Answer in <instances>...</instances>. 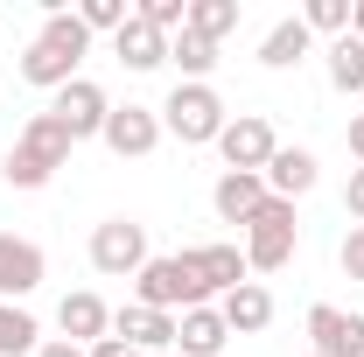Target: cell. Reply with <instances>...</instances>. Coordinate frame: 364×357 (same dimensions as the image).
<instances>
[{
  "label": "cell",
  "instance_id": "d4e9b609",
  "mask_svg": "<svg viewBox=\"0 0 364 357\" xmlns=\"http://www.w3.org/2000/svg\"><path fill=\"white\" fill-rule=\"evenodd\" d=\"M77 21H85L91 36H119V28L134 21V7H127V0H85V7H77Z\"/></svg>",
  "mask_w": 364,
  "mask_h": 357
},
{
  "label": "cell",
  "instance_id": "44dd1931",
  "mask_svg": "<svg viewBox=\"0 0 364 357\" xmlns=\"http://www.w3.org/2000/svg\"><path fill=\"white\" fill-rule=\"evenodd\" d=\"M168 63H182V85H210V70H218V43H203V36H168Z\"/></svg>",
  "mask_w": 364,
  "mask_h": 357
},
{
  "label": "cell",
  "instance_id": "ba28073f",
  "mask_svg": "<svg viewBox=\"0 0 364 357\" xmlns=\"http://www.w3.org/2000/svg\"><path fill=\"white\" fill-rule=\"evenodd\" d=\"M98 140H105L119 161H140V154L161 147V112H154V105H112V119H105Z\"/></svg>",
  "mask_w": 364,
  "mask_h": 357
},
{
  "label": "cell",
  "instance_id": "f1b7e54d",
  "mask_svg": "<svg viewBox=\"0 0 364 357\" xmlns=\"http://www.w3.org/2000/svg\"><path fill=\"white\" fill-rule=\"evenodd\" d=\"M350 154H358V169H364V112H350Z\"/></svg>",
  "mask_w": 364,
  "mask_h": 357
},
{
  "label": "cell",
  "instance_id": "30bf717a",
  "mask_svg": "<svg viewBox=\"0 0 364 357\" xmlns=\"http://www.w3.org/2000/svg\"><path fill=\"white\" fill-rule=\"evenodd\" d=\"M56 329H63V343L91 351V343H105V336H112V309H105L91 287H77V294H63V309H56Z\"/></svg>",
  "mask_w": 364,
  "mask_h": 357
},
{
  "label": "cell",
  "instance_id": "7a4b0ae2",
  "mask_svg": "<svg viewBox=\"0 0 364 357\" xmlns=\"http://www.w3.org/2000/svg\"><path fill=\"white\" fill-rule=\"evenodd\" d=\"M134 302L140 309H161V315H189V309H210V287H203V273L189 252H154L147 267L134 273Z\"/></svg>",
  "mask_w": 364,
  "mask_h": 357
},
{
  "label": "cell",
  "instance_id": "83f0119b",
  "mask_svg": "<svg viewBox=\"0 0 364 357\" xmlns=\"http://www.w3.org/2000/svg\"><path fill=\"white\" fill-rule=\"evenodd\" d=\"M85 357H140V351H134V343H119V336H105V343H91Z\"/></svg>",
  "mask_w": 364,
  "mask_h": 357
},
{
  "label": "cell",
  "instance_id": "9c48e42d",
  "mask_svg": "<svg viewBox=\"0 0 364 357\" xmlns=\"http://www.w3.org/2000/svg\"><path fill=\"white\" fill-rule=\"evenodd\" d=\"M36 287H43V245L0 231V302H21V294H36Z\"/></svg>",
  "mask_w": 364,
  "mask_h": 357
},
{
  "label": "cell",
  "instance_id": "ffe728a7",
  "mask_svg": "<svg viewBox=\"0 0 364 357\" xmlns=\"http://www.w3.org/2000/svg\"><path fill=\"white\" fill-rule=\"evenodd\" d=\"M43 351V329L21 302H0V357H36Z\"/></svg>",
  "mask_w": 364,
  "mask_h": 357
},
{
  "label": "cell",
  "instance_id": "4dcf8cb0",
  "mask_svg": "<svg viewBox=\"0 0 364 357\" xmlns=\"http://www.w3.org/2000/svg\"><path fill=\"white\" fill-rule=\"evenodd\" d=\"M350 36H358V43H364V0H358V7H350Z\"/></svg>",
  "mask_w": 364,
  "mask_h": 357
},
{
  "label": "cell",
  "instance_id": "d6986e66",
  "mask_svg": "<svg viewBox=\"0 0 364 357\" xmlns=\"http://www.w3.org/2000/svg\"><path fill=\"white\" fill-rule=\"evenodd\" d=\"M309 43H316V36H309L301 14H294V21H273L267 43H259V63H267V70H294V63L309 56Z\"/></svg>",
  "mask_w": 364,
  "mask_h": 357
},
{
  "label": "cell",
  "instance_id": "4fadbf2b",
  "mask_svg": "<svg viewBox=\"0 0 364 357\" xmlns=\"http://www.w3.org/2000/svg\"><path fill=\"white\" fill-rule=\"evenodd\" d=\"M210 203H218V218H225V224H252V218H259V203H267V176H238V169H225L218 189H210Z\"/></svg>",
  "mask_w": 364,
  "mask_h": 357
},
{
  "label": "cell",
  "instance_id": "e0dca14e",
  "mask_svg": "<svg viewBox=\"0 0 364 357\" xmlns=\"http://www.w3.org/2000/svg\"><path fill=\"white\" fill-rule=\"evenodd\" d=\"M176 343H182V357H218L231 343V329L218 309H189V315H176Z\"/></svg>",
  "mask_w": 364,
  "mask_h": 357
},
{
  "label": "cell",
  "instance_id": "f546056e",
  "mask_svg": "<svg viewBox=\"0 0 364 357\" xmlns=\"http://www.w3.org/2000/svg\"><path fill=\"white\" fill-rule=\"evenodd\" d=\"M36 357H85V351H77V343H63V336H56V343H43V351H36Z\"/></svg>",
  "mask_w": 364,
  "mask_h": 357
},
{
  "label": "cell",
  "instance_id": "8992f818",
  "mask_svg": "<svg viewBox=\"0 0 364 357\" xmlns=\"http://www.w3.org/2000/svg\"><path fill=\"white\" fill-rule=\"evenodd\" d=\"M218 154H225V169H238V176H267L280 140H273V127L259 112H238V119H225V134H218Z\"/></svg>",
  "mask_w": 364,
  "mask_h": 357
},
{
  "label": "cell",
  "instance_id": "2e32d148",
  "mask_svg": "<svg viewBox=\"0 0 364 357\" xmlns=\"http://www.w3.org/2000/svg\"><path fill=\"white\" fill-rule=\"evenodd\" d=\"M189 260H196V273H203V287H210L218 302H225L231 287H245V273H252L238 245H189Z\"/></svg>",
  "mask_w": 364,
  "mask_h": 357
},
{
  "label": "cell",
  "instance_id": "5bb4252c",
  "mask_svg": "<svg viewBox=\"0 0 364 357\" xmlns=\"http://www.w3.org/2000/svg\"><path fill=\"white\" fill-rule=\"evenodd\" d=\"M218 315H225L231 336H259V329L273 322V294L259 287V280H245V287H231L225 302H218Z\"/></svg>",
  "mask_w": 364,
  "mask_h": 357
},
{
  "label": "cell",
  "instance_id": "7c38bea8",
  "mask_svg": "<svg viewBox=\"0 0 364 357\" xmlns=\"http://www.w3.org/2000/svg\"><path fill=\"white\" fill-rule=\"evenodd\" d=\"M112 336H119V343H134L140 357H147V351H168V343H176V315L127 302V309H112Z\"/></svg>",
  "mask_w": 364,
  "mask_h": 357
},
{
  "label": "cell",
  "instance_id": "7402d4cb",
  "mask_svg": "<svg viewBox=\"0 0 364 357\" xmlns=\"http://www.w3.org/2000/svg\"><path fill=\"white\" fill-rule=\"evenodd\" d=\"M238 21H245L238 0H189V36H203V43H225Z\"/></svg>",
  "mask_w": 364,
  "mask_h": 357
},
{
  "label": "cell",
  "instance_id": "277c9868",
  "mask_svg": "<svg viewBox=\"0 0 364 357\" xmlns=\"http://www.w3.org/2000/svg\"><path fill=\"white\" fill-rule=\"evenodd\" d=\"M225 98L210 85H176L168 91V105H161V134H176L182 147H210V140L225 134Z\"/></svg>",
  "mask_w": 364,
  "mask_h": 357
},
{
  "label": "cell",
  "instance_id": "603a6c76",
  "mask_svg": "<svg viewBox=\"0 0 364 357\" xmlns=\"http://www.w3.org/2000/svg\"><path fill=\"white\" fill-rule=\"evenodd\" d=\"M329 85L350 91V98L364 91V43L358 36H336V43H329Z\"/></svg>",
  "mask_w": 364,
  "mask_h": 357
},
{
  "label": "cell",
  "instance_id": "3957f363",
  "mask_svg": "<svg viewBox=\"0 0 364 357\" xmlns=\"http://www.w3.org/2000/svg\"><path fill=\"white\" fill-rule=\"evenodd\" d=\"M294 252H301V218H294V203L267 196L259 218L245 224V267H252V273H280Z\"/></svg>",
  "mask_w": 364,
  "mask_h": 357
},
{
  "label": "cell",
  "instance_id": "4316f807",
  "mask_svg": "<svg viewBox=\"0 0 364 357\" xmlns=\"http://www.w3.org/2000/svg\"><path fill=\"white\" fill-rule=\"evenodd\" d=\"M343 211L364 224V169H350V182H343Z\"/></svg>",
  "mask_w": 364,
  "mask_h": 357
},
{
  "label": "cell",
  "instance_id": "5b68a950",
  "mask_svg": "<svg viewBox=\"0 0 364 357\" xmlns=\"http://www.w3.org/2000/svg\"><path fill=\"white\" fill-rule=\"evenodd\" d=\"M147 260H154V252H147V224H134V218H105L98 231H91V267L105 273V280H134Z\"/></svg>",
  "mask_w": 364,
  "mask_h": 357
},
{
  "label": "cell",
  "instance_id": "8fae6325",
  "mask_svg": "<svg viewBox=\"0 0 364 357\" xmlns=\"http://www.w3.org/2000/svg\"><path fill=\"white\" fill-rule=\"evenodd\" d=\"M309 336H316V357H364V315H343L316 302L309 309Z\"/></svg>",
  "mask_w": 364,
  "mask_h": 357
},
{
  "label": "cell",
  "instance_id": "cb8c5ba5",
  "mask_svg": "<svg viewBox=\"0 0 364 357\" xmlns=\"http://www.w3.org/2000/svg\"><path fill=\"white\" fill-rule=\"evenodd\" d=\"M350 7L358 0H309L301 21H309V36H350Z\"/></svg>",
  "mask_w": 364,
  "mask_h": 357
},
{
  "label": "cell",
  "instance_id": "52a82bcc",
  "mask_svg": "<svg viewBox=\"0 0 364 357\" xmlns=\"http://www.w3.org/2000/svg\"><path fill=\"white\" fill-rule=\"evenodd\" d=\"M49 112H56V127L70 140H91V134H105V119H112V98L91 85V78H77V85H63L56 98H49Z\"/></svg>",
  "mask_w": 364,
  "mask_h": 357
},
{
  "label": "cell",
  "instance_id": "9a60e30c",
  "mask_svg": "<svg viewBox=\"0 0 364 357\" xmlns=\"http://www.w3.org/2000/svg\"><path fill=\"white\" fill-rule=\"evenodd\" d=\"M309 189H316V154H309V147H280L267 161V196L294 203V196H309Z\"/></svg>",
  "mask_w": 364,
  "mask_h": 357
},
{
  "label": "cell",
  "instance_id": "ac0fdd59",
  "mask_svg": "<svg viewBox=\"0 0 364 357\" xmlns=\"http://www.w3.org/2000/svg\"><path fill=\"white\" fill-rule=\"evenodd\" d=\"M112 56H119L127 70H154V63H168V36H161V28H147V21L134 14V21L112 36Z\"/></svg>",
  "mask_w": 364,
  "mask_h": 357
},
{
  "label": "cell",
  "instance_id": "1f68e13d",
  "mask_svg": "<svg viewBox=\"0 0 364 357\" xmlns=\"http://www.w3.org/2000/svg\"><path fill=\"white\" fill-rule=\"evenodd\" d=\"M309 357H316V351H309Z\"/></svg>",
  "mask_w": 364,
  "mask_h": 357
},
{
  "label": "cell",
  "instance_id": "6da1fadb",
  "mask_svg": "<svg viewBox=\"0 0 364 357\" xmlns=\"http://www.w3.org/2000/svg\"><path fill=\"white\" fill-rule=\"evenodd\" d=\"M70 147H77V140L56 127V112H36V119L21 127V140L0 154V176L14 182V189H43V182L70 161Z\"/></svg>",
  "mask_w": 364,
  "mask_h": 357
},
{
  "label": "cell",
  "instance_id": "484cf974",
  "mask_svg": "<svg viewBox=\"0 0 364 357\" xmlns=\"http://www.w3.org/2000/svg\"><path fill=\"white\" fill-rule=\"evenodd\" d=\"M336 260H343V273L364 287V224H350V231H343V252H336Z\"/></svg>",
  "mask_w": 364,
  "mask_h": 357
}]
</instances>
